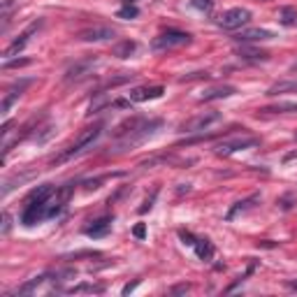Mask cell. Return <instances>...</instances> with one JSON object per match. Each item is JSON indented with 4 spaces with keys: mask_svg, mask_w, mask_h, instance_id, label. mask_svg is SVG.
Segmentation results:
<instances>
[{
    "mask_svg": "<svg viewBox=\"0 0 297 297\" xmlns=\"http://www.w3.org/2000/svg\"><path fill=\"white\" fill-rule=\"evenodd\" d=\"M279 93H297V82H279L267 88V95H279Z\"/></svg>",
    "mask_w": 297,
    "mask_h": 297,
    "instance_id": "obj_20",
    "label": "cell"
},
{
    "mask_svg": "<svg viewBox=\"0 0 297 297\" xmlns=\"http://www.w3.org/2000/svg\"><path fill=\"white\" fill-rule=\"evenodd\" d=\"M163 93H165L163 86H140L128 93V100H130V103H144V100H156Z\"/></svg>",
    "mask_w": 297,
    "mask_h": 297,
    "instance_id": "obj_10",
    "label": "cell"
},
{
    "mask_svg": "<svg viewBox=\"0 0 297 297\" xmlns=\"http://www.w3.org/2000/svg\"><path fill=\"white\" fill-rule=\"evenodd\" d=\"M30 84H33V79H21V82H16L14 86L7 88L5 97H3V105H0V114H7V112H10V107L16 103V100H19L21 95H24V91L30 86Z\"/></svg>",
    "mask_w": 297,
    "mask_h": 297,
    "instance_id": "obj_9",
    "label": "cell"
},
{
    "mask_svg": "<svg viewBox=\"0 0 297 297\" xmlns=\"http://www.w3.org/2000/svg\"><path fill=\"white\" fill-rule=\"evenodd\" d=\"M265 114H288V112H297V105L292 103H279V105H272V107H265L260 109Z\"/></svg>",
    "mask_w": 297,
    "mask_h": 297,
    "instance_id": "obj_21",
    "label": "cell"
},
{
    "mask_svg": "<svg viewBox=\"0 0 297 297\" xmlns=\"http://www.w3.org/2000/svg\"><path fill=\"white\" fill-rule=\"evenodd\" d=\"M3 221H5V228H3V232H10V214H5V216H3Z\"/></svg>",
    "mask_w": 297,
    "mask_h": 297,
    "instance_id": "obj_32",
    "label": "cell"
},
{
    "mask_svg": "<svg viewBox=\"0 0 297 297\" xmlns=\"http://www.w3.org/2000/svg\"><path fill=\"white\" fill-rule=\"evenodd\" d=\"M109 228H112V219L105 216V219L95 221L91 228H86V234H88V237H105V234L109 232Z\"/></svg>",
    "mask_w": 297,
    "mask_h": 297,
    "instance_id": "obj_18",
    "label": "cell"
},
{
    "mask_svg": "<svg viewBox=\"0 0 297 297\" xmlns=\"http://www.w3.org/2000/svg\"><path fill=\"white\" fill-rule=\"evenodd\" d=\"M260 140L258 137H237V140H225L223 144L216 146V153L219 156H230L234 151H244V149H251V146H258Z\"/></svg>",
    "mask_w": 297,
    "mask_h": 297,
    "instance_id": "obj_6",
    "label": "cell"
},
{
    "mask_svg": "<svg viewBox=\"0 0 297 297\" xmlns=\"http://www.w3.org/2000/svg\"><path fill=\"white\" fill-rule=\"evenodd\" d=\"M153 200H156V193H153V195H151V197H149V200H146V202H144V207H140V211H142V214H144V211H146V209H151V202H153Z\"/></svg>",
    "mask_w": 297,
    "mask_h": 297,
    "instance_id": "obj_30",
    "label": "cell"
},
{
    "mask_svg": "<svg viewBox=\"0 0 297 297\" xmlns=\"http://www.w3.org/2000/svg\"><path fill=\"white\" fill-rule=\"evenodd\" d=\"M100 132H103V126H100V123H95V126H91V128H84V130L77 135V140H74L65 151H61L58 156L54 158V165H61V163H65V161H70V158L79 156L82 151H86L88 146L100 137Z\"/></svg>",
    "mask_w": 297,
    "mask_h": 297,
    "instance_id": "obj_2",
    "label": "cell"
},
{
    "mask_svg": "<svg viewBox=\"0 0 297 297\" xmlns=\"http://www.w3.org/2000/svg\"><path fill=\"white\" fill-rule=\"evenodd\" d=\"M281 14H283V24H286V26L295 24V10H292V7H283Z\"/></svg>",
    "mask_w": 297,
    "mask_h": 297,
    "instance_id": "obj_25",
    "label": "cell"
},
{
    "mask_svg": "<svg viewBox=\"0 0 297 297\" xmlns=\"http://www.w3.org/2000/svg\"><path fill=\"white\" fill-rule=\"evenodd\" d=\"M237 56L246 63H260V61H267L269 54L267 51H260V49H251V47H242L237 51Z\"/></svg>",
    "mask_w": 297,
    "mask_h": 297,
    "instance_id": "obj_15",
    "label": "cell"
},
{
    "mask_svg": "<svg viewBox=\"0 0 297 297\" xmlns=\"http://www.w3.org/2000/svg\"><path fill=\"white\" fill-rule=\"evenodd\" d=\"M181 239H184V244H188V246H195V242H197L190 232H181Z\"/></svg>",
    "mask_w": 297,
    "mask_h": 297,
    "instance_id": "obj_29",
    "label": "cell"
},
{
    "mask_svg": "<svg viewBox=\"0 0 297 297\" xmlns=\"http://www.w3.org/2000/svg\"><path fill=\"white\" fill-rule=\"evenodd\" d=\"M292 70H297V61H295V63H292Z\"/></svg>",
    "mask_w": 297,
    "mask_h": 297,
    "instance_id": "obj_33",
    "label": "cell"
},
{
    "mask_svg": "<svg viewBox=\"0 0 297 297\" xmlns=\"http://www.w3.org/2000/svg\"><path fill=\"white\" fill-rule=\"evenodd\" d=\"M44 219H47V202H26L24 211H21V223L35 225Z\"/></svg>",
    "mask_w": 297,
    "mask_h": 297,
    "instance_id": "obj_8",
    "label": "cell"
},
{
    "mask_svg": "<svg viewBox=\"0 0 297 297\" xmlns=\"http://www.w3.org/2000/svg\"><path fill=\"white\" fill-rule=\"evenodd\" d=\"M135 51H137V42H132V39H123V42L114 44V49H112V54L116 56V58H130Z\"/></svg>",
    "mask_w": 297,
    "mask_h": 297,
    "instance_id": "obj_17",
    "label": "cell"
},
{
    "mask_svg": "<svg viewBox=\"0 0 297 297\" xmlns=\"http://www.w3.org/2000/svg\"><path fill=\"white\" fill-rule=\"evenodd\" d=\"M51 197H54V186L42 184V186H37L35 190H30V195H28V200H26V202H49Z\"/></svg>",
    "mask_w": 297,
    "mask_h": 297,
    "instance_id": "obj_16",
    "label": "cell"
},
{
    "mask_svg": "<svg viewBox=\"0 0 297 297\" xmlns=\"http://www.w3.org/2000/svg\"><path fill=\"white\" fill-rule=\"evenodd\" d=\"M39 26H42V21H35V24H30V26H28V28H26V30H24V33H21V35H19V39H14V42H12V44H10V47H7V49H5V56H7V58H10V56H14V54H19L21 49H24V47H26V44H28V42H30V35H33V33H35V30H37V28H39Z\"/></svg>",
    "mask_w": 297,
    "mask_h": 297,
    "instance_id": "obj_12",
    "label": "cell"
},
{
    "mask_svg": "<svg viewBox=\"0 0 297 297\" xmlns=\"http://www.w3.org/2000/svg\"><path fill=\"white\" fill-rule=\"evenodd\" d=\"M253 202H258V195H251L249 200H244V202H237V207H234L232 211L228 214V219H234V216L239 214V211H246L249 207H253Z\"/></svg>",
    "mask_w": 297,
    "mask_h": 297,
    "instance_id": "obj_23",
    "label": "cell"
},
{
    "mask_svg": "<svg viewBox=\"0 0 297 297\" xmlns=\"http://www.w3.org/2000/svg\"><path fill=\"white\" fill-rule=\"evenodd\" d=\"M107 105H112V100H109V95L105 91H100V93H97V100H95V103H91V109H88V112H91V114L100 112V109L107 107Z\"/></svg>",
    "mask_w": 297,
    "mask_h": 297,
    "instance_id": "obj_22",
    "label": "cell"
},
{
    "mask_svg": "<svg viewBox=\"0 0 297 297\" xmlns=\"http://www.w3.org/2000/svg\"><path fill=\"white\" fill-rule=\"evenodd\" d=\"M251 21V12L246 7H232V10L223 12L219 19V26L225 30H237L242 26H246Z\"/></svg>",
    "mask_w": 297,
    "mask_h": 297,
    "instance_id": "obj_5",
    "label": "cell"
},
{
    "mask_svg": "<svg viewBox=\"0 0 297 297\" xmlns=\"http://www.w3.org/2000/svg\"><path fill=\"white\" fill-rule=\"evenodd\" d=\"M116 35V30L109 28V26H91V28L79 30L77 39L82 42H105V39H112Z\"/></svg>",
    "mask_w": 297,
    "mask_h": 297,
    "instance_id": "obj_7",
    "label": "cell"
},
{
    "mask_svg": "<svg viewBox=\"0 0 297 297\" xmlns=\"http://www.w3.org/2000/svg\"><path fill=\"white\" fill-rule=\"evenodd\" d=\"M188 42H190L188 33H184V30H167V33H161L158 37H153L151 49L153 51H172V49H179Z\"/></svg>",
    "mask_w": 297,
    "mask_h": 297,
    "instance_id": "obj_3",
    "label": "cell"
},
{
    "mask_svg": "<svg viewBox=\"0 0 297 297\" xmlns=\"http://www.w3.org/2000/svg\"><path fill=\"white\" fill-rule=\"evenodd\" d=\"M68 292H103V286H88V283H82V286L72 288Z\"/></svg>",
    "mask_w": 297,
    "mask_h": 297,
    "instance_id": "obj_24",
    "label": "cell"
},
{
    "mask_svg": "<svg viewBox=\"0 0 297 297\" xmlns=\"http://www.w3.org/2000/svg\"><path fill=\"white\" fill-rule=\"evenodd\" d=\"M158 128H163L161 118H151V121H146V118H132V121L121 123L114 135H116V137L126 135V146H135V144H140L142 140L151 137Z\"/></svg>",
    "mask_w": 297,
    "mask_h": 297,
    "instance_id": "obj_1",
    "label": "cell"
},
{
    "mask_svg": "<svg viewBox=\"0 0 297 297\" xmlns=\"http://www.w3.org/2000/svg\"><path fill=\"white\" fill-rule=\"evenodd\" d=\"M193 7H197V10H202V12H211L214 3H211V0H193Z\"/></svg>",
    "mask_w": 297,
    "mask_h": 297,
    "instance_id": "obj_26",
    "label": "cell"
},
{
    "mask_svg": "<svg viewBox=\"0 0 297 297\" xmlns=\"http://www.w3.org/2000/svg\"><path fill=\"white\" fill-rule=\"evenodd\" d=\"M118 16H121V19H128V16H137V7H123L121 12H118Z\"/></svg>",
    "mask_w": 297,
    "mask_h": 297,
    "instance_id": "obj_27",
    "label": "cell"
},
{
    "mask_svg": "<svg viewBox=\"0 0 297 297\" xmlns=\"http://www.w3.org/2000/svg\"><path fill=\"white\" fill-rule=\"evenodd\" d=\"M195 251H197V255H200L202 260H207V263L214 258V244H211L209 239H197V242H195Z\"/></svg>",
    "mask_w": 297,
    "mask_h": 297,
    "instance_id": "obj_19",
    "label": "cell"
},
{
    "mask_svg": "<svg viewBox=\"0 0 297 297\" xmlns=\"http://www.w3.org/2000/svg\"><path fill=\"white\" fill-rule=\"evenodd\" d=\"M30 61L28 58H21V61H7L5 68H19V65H28Z\"/></svg>",
    "mask_w": 297,
    "mask_h": 297,
    "instance_id": "obj_28",
    "label": "cell"
},
{
    "mask_svg": "<svg viewBox=\"0 0 297 297\" xmlns=\"http://www.w3.org/2000/svg\"><path fill=\"white\" fill-rule=\"evenodd\" d=\"M216 121H221L219 112H202V114H197V116H193V118H188V121L181 123L179 132H184V135H195V132H202L209 126H214Z\"/></svg>",
    "mask_w": 297,
    "mask_h": 297,
    "instance_id": "obj_4",
    "label": "cell"
},
{
    "mask_svg": "<svg viewBox=\"0 0 297 297\" xmlns=\"http://www.w3.org/2000/svg\"><path fill=\"white\" fill-rule=\"evenodd\" d=\"M274 35L269 33V30L265 28H246L242 30V33L234 35V39L237 42H244V44H255V42H265V39H272Z\"/></svg>",
    "mask_w": 297,
    "mask_h": 297,
    "instance_id": "obj_11",
    "label": "cell"
},
{
    "mask_svg": "<svg viewBox=\"0 0 297 297\" xmlns=\"http://www.w3.org/2000/svg\"><path fill=\"white\" fill-rule=\"evenodd\" d=\"M144 234H146V230H144V225H137V228H135V237H140V239H144Z\"/></svg>",
    "mask_w": 297,
    "mask_h": 297,
    "instance_id": "obj_31",
    "label": "cell"
},
{
    "mask_svg": "<svg viewBox=\"0 0 297 297\" xmlns=\"http://www.w3.org/2000/svg\"><path fill=\"white\" fill-rule=\"evenodd\" d=\"M95 65V58L93 61H82V63H74L72 68L65 72V82H77V79H82V77H86L88 72H91V68Z\"/></svg>",
    "mask_w": 297,
    "mask_h": 297,
    "instance_id": "obj_13",
    "label": "cell"
},
{
    "mask_svg": "<svg viewBox=\"0 0 297 297\" xmlns=\"http://www.w3.org/2000/svg\"><path fill=\"white\" fill-rule=\"evenodd\" d=\"M237 93L234 86H216V88H209V91L202 93L200 103H211V100H221V97H230Z\"/></svg>",
    "mask_w": 297,
    "mask_h": 297,
    "instance_id": "obj_14",
    "label": "cell"
}]
</instances>
